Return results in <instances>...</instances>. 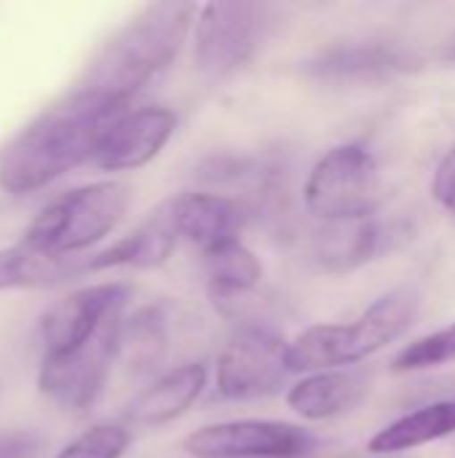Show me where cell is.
I'll list each match as a JSON object with an SVG mask.
<instances>
[{"label": "cell", "mask_w": 455, "mask_h": 458, "mask_svg": "<svg viewBox=\"0 0 455 458\" xmlns=\"http://www.w3.org/2000/svg\"><path fill=\"white\" fill-rule=\"evenodd\" d=\"M126 110L129 105L97 91H67L0 150V191L11 196L35 193L94 161L105 134Z\"/></svg>", "instance_id": "cell-1"}, {"label": "cell", "mask_w": 455, "mask_h": 458, "mask_svg": "<svg viewBox=\"0 0 455 458\" xmlns=\"http://www.w3.org/2000/svg\"><path fill=\"white\" fill-rule=\"evenodd\" d=\"M196 16L198 8L182 0L145 5L102 43L75 89L129 105L137 91L174 62Z\"/></svg>", "instance_id": "cell-2"}, {"label": "cell", "mask_w": 455, "mask_h": 458, "mask_svg": "<svg viewBox=\"0 0 455 458\" xmlns=\"http://www.w3.org/2000/svg\"><path fill=\"white\" fill-rule=\"evenodd\" d=\"M421 314V293L416 287H394L373 301L357 319L314 325L287 344L290 373L343 370L400 341Z\"/></svg>", "instance_id": "cell-3"}, {"label": "cell", "mask_w": 455, "mask_h": 458, "mask_svg": "<svg viewBox=\"0 0 455 458\" xmlns=\"http://www.w3.org/2000/svg\"><path fill=\"white\" fill-rule=\"evenodd\" d=\"M129 204L131 188L121 180L80 185L48 201L32 217L21 242L51 255L78 258L83 250L115 231Z\"/></svg>", "instance_id": "cell-4"}, {"label": "cell", "mask_w": 455, "mask_h": 458, "mask_svg": "<svg viewBox=\"0 0 455 458\" xmlns=\"http://www.w3.org/2000/svg\"><path fill=\"white\" fill-rule=\"evenodd\" d=\"M303 201L322 223L373 220L381 201V172L373 153L354 142L327 150L306 177Z\"/></svg>", "instance_id": "cell-5"}, {"label": "cell", "mask_w": 455, "mask_h": 458, "mask_svg": "<svg viewBox=\"0 0 455 458\" xmlns=\"http://www.w3.org/2000/svg\"><path fill=\"white\" fill-rule=\"evenodd\" d=\"M271 24V8L265 3L217 0L198 8L196 35V67L209 78H225L244 67L260 48Z\"/></svg>", "instance_id": "cell-6"}, {"label": "cell", "mask_w": 455, "mask_h": 458, "mask_svg": "<svg viewBox=\"0 0 455 458\" xmlns=\"http://www.w3.org/2000/svg\"><path fill=\"white\" fill-rule=\"evenodd\" d=\"M290 376L287 341L265 327L239 330L217 360V394L233 403L274 397Z\"/></svg>", "instance_id": "cell-7"}, {"label": "cell", "mask_w": 455, "mask_h": 458, "mask_svg": "<svg viewBox=\"0 0 455 458\" xmlns=\"http://www.w3.org/2000/svg\"><path fill=\"white\" fill-rule=\"evenodd\" d=\"M182 448L193 458H300L314 437L290 421L236 419L190 432Z\"/></svg>", "instance_id": "cell-8"}, {"label": "cell", "mask_w": 455, "mask_h": 458, "mask_svg": "<svg viewBox=\"0 0 455 458\" xmlns=\"http://www.w3.org/2000/svg\"><path fill=\"white\" fill-rule=\"evenodd\" d=\"M129 301L131 287L121 282L91 284L70 293L40 317V338L46 349L43 357H62L86 346L107 325L123 319Z\"/></svg>", "instance_id": "cell-9"}, {"label": "cell", "mask_w": 455, "mask_h": 458, "mask_svg": "<svg viewBox=\"0 0 455 458\" xmlns=\"http://www.w3.org/2000/svg\"><path fill=\"white\" fill-rule=\"evenodd\" d=\"M121 322L123 319L107 325L97 338L70 354L43 357L38 370V389L64 411H88L99 400L110 368L118 360Z\"/></svg>", "instance_id": "cell-10"}, {"label": "cell", "mask_w": 455, "mask_h": 458, "mask_svg": "<svg viewBox=\"0 0 455 458\" xmlns=\"http://www.w3.org/2000/svg\"><path fill=\"white\" fill-rule=\"evenodd\" d=\"M177 113L164 105L126 110L105 134L94 164L105 172H129L150 164L172 140Z\"/></svg>", "instance_id": "cell-11"}, {"label": "cell", "mask_w": 455, "mask_h": 458, "mask_svg": "<svg viewBox=\"0 0 455 458\" xmlns=\"http://www.w3.org/2000/svg\"><path fill=\"white\" fill-rule=\"evenodd\" d=\"M180 239L196 244L204 255L239 239L244 228V207L225 193H182L169 199Z\"/></svg>", "instance_id": "cell-12"}, {"label": "cell", "mask_w": 455, "mask_h": 458, "mask_svg": "<svg viewBox=\"0 0 455 458\" xmlns=\"http://www.w3.org/2000/svg\"><path fill=\"white\" fill-rule=\"evenodd\" d=\"M177 242H180V231H177V223H174L172 201H164L129 236H123L113 247L91 255L88 258V274L91 271L118 268V266H129V268H158V266H164L172 258Z\"/></svg>", "instance_id": "cell-13"}, {"label": "cell", "mask_w": 455, "mask_h": 458, "mask_svg": "<svg viewBox=\"0 0 455 458\" xmlns=\"http://www.w3.org/2000/svg\"><path fill=\"white\" fill-rule=\"evenodd\" d=\"M367 389L370 378L365 370H322L303 376L287 392V405L306 421H327L354 411L365 400Z\"/></svg>", "instance_id": "cell-14"}, {"label": "cell", "mask_w": 455, "mask_h": 458, "mask_svg": "<svg viewBox=\"0 0 455 458\" xmlns=\"http://www.w3.org/2000/svg\"><path fill=\"white\" fill-rule=\"evenodd\" d=\"M209 370L201 362L180 365L161 378H156L147 389H142L126 411V419L137 427H164L180 419L206 389Z\"/></svg>", "instance_id": "cell-15"}, {"label": "cell", "mask_w": 455, "mask_h": 458, "mask_svg": "<svg viewBox=\"0 0 455 458\" xmlns=\"http://www.w3.org/2000/svg\"><path fill=\"white\" fill-rule=\"evenodd\" d=\"M88 274V258H64L19 242L0 250V290H43Z\"/></svg>", "instance_id": "cell-16"}, {"label": "cell", "mask_w": 455, "mask_h": 458, "mask_svg": "<svg viewBox=\"0 0 455 458\" xmlns=\"http://www.w3.org/2000/svg\"><path fill=\"white\" fill-rule=\"evenodd\" d=\"M453 435L455 400H437L386 424L378 435L370 437L367 451L373 456H394V454L416 451V448H424L429 443H437Z\"/></svg>", "instance_id": "cell-17"}, {"label": "cell", "mask_w": 455, "mask_h": 458, "mask_svg": "<svg viewBox=\"0 0 455 458\" xmlns=\"http://www.w3.org/2000/svg\"><path fill=\"white\" fill-rule=\"evenodd\" d=\"M308 70L319 78H333V81H367V78H383L408 70V56L392 46H378V43L341 46L314 59Z\"/></svg>", "instance_id": "cell-18"}, {"label": "cell", "mask_w": 455, "mask_h": 458, "mask_svg": "<svg viewBox=\"0 0 455 458\" xmlns=\"http://www.w3.org/2000/svg\"><path fill=\"white\" fill-rule=\"evenodd\" d=\"M378 250V228L373 220L324 223L316 236L314 258L330 274H346L365 266Z\"/></svg>", "instance_id": "cell-19"}, {"label": "cell", "mask_w": 455, "mask_h": 458, "mask_svg": "<svg viewBox=\"0 0 455 458\" xmlns=\"http://www.w3.org/2000/svg\"><path fill=\"white\" fill-rule=\"evenodd\" d=\"M204 258H206L209 295L215 298V303H225L239 295H247L263 279V263L239 239L206 252Z\"/></svg>", "instance_id": "cell-20"}, {"label": "cell", "mask_w": 455, "mask_h": 458, "mask_svg": "<svg viewBox=\"0 0 455 458\" xmlns=\"http://www.w3.org/2000/svg\"><path fill=\"white\" fill-rule=\"evenodd\" d=\"M169 346V333H166V317L158 306L139 309L129 319L121 322L118 333V360L129 365L134 373H147L153 370Z\"/></svg>", "instance_id": "cell-21"}, {"label": "cell", "mask_w": 455, "mask_h": 458, "mask_svg": "<svg viewBox=\"0 0 455 458\" xmlns=\"http://www.w3.org/2000/svg\"><path fill=\"white\" fill-rule=\"evenodd\" d=\"M451 362H455V322L408 344L394 357L392 368L394 373H418V370H432V368L451 365Z\"/></svg>", "instance_id": "cell-22"}, {"label": "cell", "mask_w": 455, "mask_h": 458, "mask_svg": "<svg viewBox=\"0 0 455 458\" xmlns=\"http://www.w3.org/2000/svg\"><path fill=\"white\" fill-rule=\"evenodd\" d=\"M131 432L123 424H97L67 443L54 458H123Z\"/></svg>", "instance_id": "cell-23"}, {"label": "cell", "mask_w": 455, "mask_h": 458, "mask_svg": "<svg viewBox=\"0 0 455 458\" xmlns=\"http://www.w3.org/2000/svg\"><path fill=\"white\" fill-rule=\"evenodd\" d=\"M432 196L445 212H451L455 217V145L445 153V158L440 161V166L434 172Z\"/></svg>", "instance_id": "cell-24"}, {"label": "cell", "mask_w": 455, "mask_h": 458, "mask_svg": "<svg viewBox=\"0 0 455 458\" xmlns=\"http://www.w3.org/2000/svg\"><path fill=\"white\" fill-rule=\"evenodd\" d=\"M38 454V440L29 435H13L0 440V458H32Z\"/></svg>", "instance_id": "cell-25"}]
</instances>
